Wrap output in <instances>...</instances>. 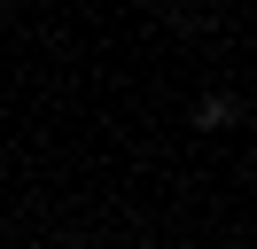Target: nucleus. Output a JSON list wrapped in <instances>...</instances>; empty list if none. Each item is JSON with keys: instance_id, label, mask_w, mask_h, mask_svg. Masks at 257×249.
Listing matches in <instances>:
<instances>
[{"instance_id": "obj_1", "label": "nucleus", "mask_w": 257, "mask_h": 249, "mask_svg": "<svg viewBox=\"0 0 257 249\" xmlns=\"http://www.w3.org/2000/svg\"><path fill=\"white\" fill-rule=\"evenodd\" d=\"M234 117H241V109L226 101V93H203V101H195V125H203V133H226Z\"/></svg>"}]
</instances>
